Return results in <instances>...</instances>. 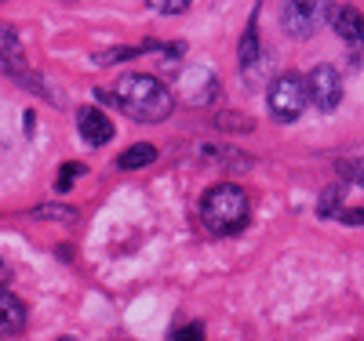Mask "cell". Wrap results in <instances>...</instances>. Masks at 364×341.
Masks as SVG:
<instances>
[{"mask_svg": "<svg viewBox=\"0 0 364 341\" xmlns=\"http://www.w3.org/2000/svg\"><path fill=\"white\" fill-rule=\"evenodd\" d=\"M63 341H73V337H63Z\"/></svg>", "mask_w": 364, "mask_h": 341, "instance_id": "d6986e66", "label": "cell"}, {"mask_svg": "<svg viewBox=\"0 0 364 341\" xmlns=\"http://www.w3.org/2000/svg\"><path fill=\"white\" fill-rule=\"evenodd\" d=\"M95 95L135 123H161L175 109V95L168 91V84H161L149 73H124L109 91H95Z\"/></svg>", "mask_w": 364, "mask_h": 341, "instance_id": "6da1fadb", "label": "cell"}, {"mask_svg": "<svg viewBox=\"0 0 364 341\" xmlns=\"http://www.w3.org/2000/svg\"><path fill=\"white\" fill-rule=\"evenodd\" d=\"M252 200L237 181H219L200 196V225L211 236H233L248 225Z\"/></svg>", "mask_w": 364, "mask_h": 341, "instance_id": "7a4b0ae2", "label": "cell"}, {"mask_svg": "<svg viewBox=\"0 0 364 341\" xmlns=\"http://www.w3.org/2000/svg\"><path fill=\"white\" fill-rule=\"evenodd\" d=\"M306 91H310V102L321 109V113H331L339 109L343 102V73L336 66H314V73L306 77Z\"/></svg>", "mask_w": 364, "mask_h": 341, "instance_id": "8992f818", "label": "cell"}, {"mask_svg": "<svg viewBox=\"0 0 364 341\" xmlns=\"http://www.w3.org/2000/svg\"><path fill=\"white\" fill-rule=\"evenodd\" d=\"M175 341H204V337H200V327H182L175 330Z\"/></svg>", "mask_w": 364, "mask_h": 341, "instance_id": "e0dca14e", "label": "cell"}, {"mask_svg": "<svg viewBox=\"0 0 364 341\" xmlns=\"http://www.w3.org/2000/svg\"><path fill=\"white\" fill-rule=\"evenodd\" d=\"M33 218H77L73 207H37Z\"/></svg>", "mask_w": 364, "mask_h": 341, "instance_id": "5bb4252c", "label": "cell"}, {"mask_svg": "<svg viewBox=\"0 0 364 341\" xmlns=\"http://www.w3.org/2000/svg\"><path fill=\"white\" fill-rule=\"evenodd\" d=\"M328 22L339 33V40L350 47L353 66L364 62V15L353 4H328Z\"/></svg>", "mask_w": 364, "mask_h": 341, "instance_id": "277c9868", "label": "cell"}, {"mask_svg": "<svg viewBox=\"0 0 364 341\" xmlns=\"http://www.w3.org/2000/svg\"><path fill=\"white\" fill-rule=\"evenodd\" d=\"M324 4H284L281 8V29L295 40H310L317 29H321V15Z\"/></svg>", "mask_w": 364, "mask_h": 341, "instance_id": "52a82bcc", "label": "cell"}, {"mask_svg": "<svg viewBox=\"0 0 364 341\" xmlns=\"http://www.w3.org/2000/svg\"><path fill=\"white\" fill-rule=\"evenodd\" d=\"M0 73H8L11 80H26V84H33L37 91H44V95H51V87H44L41 80H33V73H29L22 40L15 33V26H8V22H0Z\"/></svg>", "mask_w": 364, "mask_h": 341, "instance_id": "5b68a950", "label": "cell"}, {"mask_svg": "<svg viewBox=\"0 0 364 341\" xmlns=\"http://www.w3.org/2000/svg\"><path fill=\"white\" fill-rule=\"evenodd\" d=\"M77 174H84V164H70V167L63 171V178H58V189L66 193V189H70V181H73Z\"/></svg>", "mask_w": 364, "mask_h": 341, "instance_id": "2e32d148", "label": "cell"}, {"mask_svg": "<svg viewBox=\"0 0 364 341\" xmlns=\"http://www.w3.org/2000/svg\"><path fill=\"white\" fill-rule=\"evenodd\" d=\"M157 160V149L149 145V142H139V145H132V149H124L117 157V167L120 171H135V167H149Z\"/></svg>", "mask_w": 364, "mask_h": 341, "instance_id": "30bf717a", "label": "cell"}, {"mask_svg": "<svg viewBox=\"0 0 364 341\" xmlns=\"http://www.w3.org/2000/svg\"><path fill=\"white\" fill-rule=\"evenodd\" d=\"M22 327H26V305H22V298L0 291V337L18 334Z\"/></svg>", "mask_w": 364, "mask_h": 341, "instance_id": "9c48e42d", "label": "cell"}, {"mask_svg": "<svg viewBox=\"0 0 364 341\" xmlns=\"http://www.w3.org/2000/svg\"><path fill=\"white\" fill-rule=\"evenodd\" d=\"M343 200H346L343 185H331V189H324V196H321V218H339V214L346 211Z\"/></svg>", "mask_w": 364, "mask_h": 341, "instance_id": "7c38bea8", "label": "cell"}, {"mask_svg": "<svg viewBox=\"0 0 364 341\" xmlns=\"http://www.w3.org/2000/svg\"><path fill=\"white\" fill-rule=\"evenodd\" d=\"M8 280H11V269H8V262H4V258H0V291L8 287Z\"/></svg>", "mask_w": 364, "mask_h": 341, "instance_id": "ac0fdd59", "label": "cell"}, {"mask_svg": "<svg viewBox=\"0 0 364 341\" xmlns=\"http://www.w3.org/2000/svg\"><path fill=\"white\" fill-rule=\"evenodd\" d=\"M306 102H310V91H306V80H302L299 73H281L277 80L269 84V91H266L269 116L277 123L299 120L302 109H306Z\"/></svg>", "mask_w": 364, "mask_h": 341, "instance_id": "3957f363", "label": "cell"}, {"mask_svg": "<svg viewBox=\"0 0 364 341\" xmlns=\"http://www.w3.org/2000/svg\"><path fill=\"white\" fill-rule=\"evenodd\" d=\"M259 58V15H252L248 29H245V40H240V66H252V62Z\"/></svg>", "mask_w": 364, "mask_h": 341, "instance_id": "8fae6325", "label": "cell"}, {"mask_svg": "<svg viewBox=\"0 0 364 341\" xmlns=\"http://www.w3.org/2000/svg\"><path fill=\"white\" fill-rule=\"evenodd\" d=\"M77 128H80V138L91 145V149H99V145H106L113 135H117V128H113V120L102 113V109H95V106H84L80 113H77Z\"/></svg>", "mask_w": 364, "mask_h": 341, "instance_id": "ba28073f", "label": "cell"}, {"mask_svg": "<svg viewBox=\"0 0 364 341\" xmlns=\"http://www.w3.org/2000/svg\"><path fill=\"white\" fill-rule=\"evenodd\" d=\"M149 8L161 11V15H178V11H186L190 4H186V0H171V4H168V0H149Z\"/></svg>", "mask_w": 364, "mask_h": 341, "instance_id": "9a60e30c", "label": "cell"}, {"mask_svg": "<svg viewBox=\"0 0 364 341\" xmlns=\"http://www.w3.org/2000/svg\"><path fill=\"white\" fill-rule=\"evenodd\" d=\"M336 171L343 174V181H350V185H357V189H364V157H357V160H339Z\"/></svg>", "mask_w": 364, "mask_h": 341, "instance_id": "4fadbf2b", "label": "cell"}]
</instances>
